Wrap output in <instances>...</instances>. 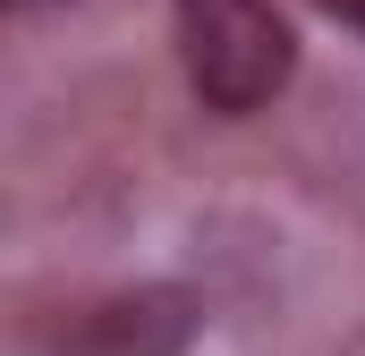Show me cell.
<instances>
[{
	"label": "cell",
	"instance_id": "1",
	"mask_svg": "<svg viewBox=\"0 0 365 356\" xmlns=\"http://www.w3.org/2000/svg\"><path fill=\"white\" fill-rule=\"evenodd\" d=\"M187 93L212 119H255L297 77V34L272 0H170Z\"/></svg>",
	"mask_w": 365,
	"mask_h": 356
},
{
	"label": "cell",
	"instance_id": "2",
	"mask_svg": "<svg viewBox=\"0 0 365 356\" xmlns=\"http://www.w3.org/2000/svg\"><path fill=\"white\" fill-rule=\"evenodd\" d=\"M204 331V305L187 288H136V297H102L68 331H51L60 356H187Z\"/></svg>",
	"mask_w": 365,
	"mask_h": 356
},
{
	"label": "cell",
	"instance_id": "3",
	"mask_svg": "<svg viewBox=\"0 0 365 356\" xmlns=\"http://www.w3.org/2000/svg\"><path fill=\"white\" fill-rule=\"evenodd\" d=\"M323 9H331L340 26H357V34H365V0H323Z\"/></svg>",
	"mask_w": 365,
	"mask_h": 356
},
{
	"label": "cell",
	"instance_id": "4",
	"mask_svg": "<svg viewBox=\"0 0 365 356\" xmlns=\"http://www.w3.org/2000/svg\"><path fill=\"white\" fill-rule=\"evenodd\" d=\"M17 9H26V0H17Z\"/></svg>",
	"mask_w": 365,
	"mask_h": 356
}]
</instances>
